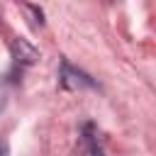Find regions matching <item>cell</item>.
<instances>
[{
  "label": "cell",
  "instance_id": "3",
  "mask_svg": "<svg viewBox=\"0 0 156 156\" xmlns=\"http://www.w3.org/2000/svg\"><path fill=\"white\" fill-rule=\"evenodd\" d=\"M85 141H88L90 156H105V151L100 149V144H98V139H95V134H93V124H85Z\"/></svg>",
  "mask_w": 156,
  "mask_h": 156
},
{
  "label": "cell",
  "instance_id": "2",
  "mask_svg": "<svg viewBox=\"0 0 156 156\" xmlns=\"http://www.w3.org/2000/svg\"><path fill=\"white\" fill-rule=\"evenodd\" d=\"M10 51H12L15 63H20V66H32V63L39 61L37 46H32V44H29L27 39H22V37H17V39L10 41Z\"/></svg>",
  "mask_w": 156,
  "mask_h": 156
},
{
  "label": "cell",
  "instance_id": "1",
  "mask_svg": "<svg viewBox=\"0 0 156 156\" xmlns=\"http://www.w3.org/2000/svg\"><path fill=\"white\" fill-rule=\"evenodd\" d=\"M58 83H61V88H66V90L95 88V80H93L88 73H83V71L73 68L68 61H61V76H58Z\"/></svg>",
  "mask_w": 156,
  "mask_h": 156
},
{
  "label": "cell",
  "instance_id": "5",
  "mask_svg": "<svg viewBox=\"0 0 156 156\" xmlns=\"http://www.w3.org/2000/svg\"><path fill=\"white\" fill-rule=\"evenodd\" d=\"M0 156H7V144L0 139Z\"/></svg>",
  "mask_w": 156,
  "mask_h": 156
},
{
  "label": "cell",
  "instance_id": "4",
  "mask_svg": "<svg viewBox=\"0 0 156 156\" xmlns=\"http://www.w3.org/2000/svg\"><path fill=\"white\" fill-rule=\"evenodd\" d=\"M22 7H24L27 12H32V17H34L32 24H34V27H41V24H44V12H41V7H37V5H22Z\"/></svg>",
  "mask_w": 156,
  "mask_h": 156
}]
</instances>
